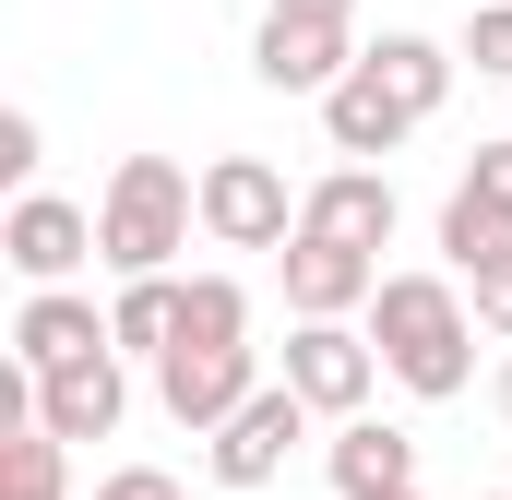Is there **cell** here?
I'll list each match as a JSON object with an SVG mask.
<instances>
[{
    "instance_id": "obj_1",
    "label": "cell",
    "mask_w": 512,
    "mask_h": 500,
    "mask_svg": "<svg viewBox=\"0 0 512 500\" xmlns=\"http://www.w3.org/2000/svg\"><path fill=\"white\" fill-rule=\"evenodd\" d=\"M370 346H382V370L405 381V393L453 405V393L477 381V310H465L453 274H382V298H370Z\"/></svg>"
},
{
    "instance_id": "obj_24",
    "label": "cell",
    "mask_w": 512,
    "mask_h": 500,
    "mask_svg": "<svg viewBox=\"0 0 512 500\" xmlns=\"http://www.w3.org/2000/svg\"><path fill=\"white\" fill-rule=\"evenodd\" d=\"M501 417H512V370H501Z\"/></svg>"
},
{
    "instance_id": "obj_6",
    "label": "cell",
    "mask_w": 512,
    "mask_h": 500,
    "mask_svg": "<svg viewBox=\"0 0 512 500\" xmlns=\"http://www.w3.org/2000/svg\"><path fill=\"white\" fill-rule=\"evenodd\" d=\"M370 381H382V346H358L346 322H298V346H286V393L310 405V417H358L370 405Z\"/></svg>"
},
{
    "instance_id": "obj_25",
    "label": "cell",
    "mask_w": 512,
    "mask_h": 500,
    "mask_svg": "<svg viewBox=\"0 0 512 500\" xmlns=\"http://www.w3.org/2000/svg\"><path fill=\"white\" fill-rule=\"evenodd\" d=\"M393 500H417V489H393Z\"/></svg>"
},
{
    "instance_id": "obj_17",
    "label": "cell",
    "mask_w": 512,
    "mask_h": 500,
    "mask_svg": "<svg viewBox=\"0 0 512 500\" xmlns=\"http://www.w3.org/2000/svg\"><path fill=\"white\" fill-rule=\"evenodd\" d=\"M251 334V286L239 274H191V310H179V346H239ZM167 346V358H179Z\"/></svg>"
},
{
    "instance_id": "obj_2",
    "label": "cell",
    "mask_w": 512,
    "mask_h": 500,
    "mask_svg": "<svg viewBox=\"0 0 512 500\" xmlns=\"http://www.w3.org/2000/svg\"><path fill=\"white\" fill-rule=\"evenodd\" d=\"M191 215H203V179H179L167 155H120V179L96 203V262L120 286H143V274H167L191 250Z\"/></svg>"
},
{
    "instance_id": "obj_5",
    "label": "cell",
    "mask_w": 512,
    "mask_h": 500,
    "mask_svg": "<svg viewBox=\"0 0 512 500\" xmlns=\"http://www.w3.org/2000/svg\"><path fill=\"white\" fill-rule=\"evenodd\" d=\"M298 441H310V405H298L286 381H262L251 405H239V417L215 429V477H227L239 500H262L274 477H286V453H298Z\"/></svg>"
},
{
    "instance_id": "obj_10",
    "label": "cell",
    "mask_w": 512,
    "mask_h": 500,
    "mask_svg": "<svg viewBox=\"0 0 512 500\" xmlns=\"http://www.w3.org/2000/svg\"><path fill=\"white\" fill-rule=\"evenodd\" d=\"M298 239H334V250H370V262H382V239H393V179H382V167H334V179H310V191H298Z\"/></svg>"
},
{
    "instance_id": "obj_16",
    "label": "cell",
    "mask_w": 512,
    "mask_h": 500,
    "mask_svg": "<svg viewBox=\"0 0 512 500\" xmlns=\"http://www.w3.org/2000/svg\"><path fill=\"white\" fill-rule=\"evenodd\" d=\"M179 310H191V286H179V274H143V286H120V310H108L120 358H167V346H179Z\"/></svg>"
},
{
    "instance_id": "obj_18",
    "label": "cell",
    "mask_w": 512,
    "mask_h": 500,
    "mask_svg": "<svg viewBox=\"0 0 512 500\" xmlns=\"http://www.w3.org/2000/svg\"><path fill=\"white\" fill-rule=\"evenodd\" d=\"M60 465H72V441L12 429V441H0V500H60Z\"/></svg>"
},
{
    "instance_id": "obj_23",
    "label": "cell",
    "mask_w": 512,
    "mask_h": 500,
    "mask_svg": "<svg viewBox=\"0 0 512 500\" xmlns=\"http://www.w3.org/2000/svg\"><path fill=\"white\" fill-rule=\"evenodd\" d=\"M274 24H358V0H262Z\"/></svg>"
},
{
    "instance_id": "obj_11",
    "label": "cell",
    "mask_w": 512,
    "mask_h": 500,
    "mask_svg": "<svg viewBox=\"0 0 512 500\" xmlns=\"http://www.w3.org/2000/svg\"><path fill=\"white\" fill-rule=\"evenodd\" d=\"M251 72L274 84V96H334V84L358 72V48H346V24H274V12H262Z\"/></svg>"
},
{
    "instance_id": "obj_22",
    "label": "cell",
    "mask_w": 512,
    "mask_h": 500,
    "mask_svg": "<svg viewBox=\"0 0 512 500\" xmlns=\"http://www.w3.org/2000/svg\"><path fill=\"white\" fill-rule=\"evenodd\" d=\"M0 179H36V120H24V108L0 120Z\"/></svg>"
},
{
    "instance_id": "obj_9",
    "label": "cell",
    "mask_w": 512,
    "mask_h": 500,
    "mask_svg": "<svg viewBox=\"0 0 512 500\" xmlns=\"http://www.w3.org/2000/svg\"><path fill=\"white\" fill-rule=\"evenodd\" d=\"M120 334L96 322V298H72V286H48V298H24L12 310V370H36V381H60V370H84V358H108Z\"/></svg>"
},
{
    "instance_id": "obj_19",
    "label": "cell",
    "mask_w": 512,
    "mask_h": 500,
    "mask_svg": "<svg viewBox=\"0 0 512 500\" xmlns=\"http://www.w3.org/2000/svg\"><path fill=\"white\" fill-rule=\"evenodd\" d=\"M465 60H477L489 84H512V0H489V12L465 24Z\"/></svg>"
},
{
    "instance_id": "obj_12",
    "label": "cell",
    "mask_w": 512,
    "mask_h": 500,
    "mask_svg": "<svg viewBox=\"0 0 512 500\" xmlns=\"http://www.w3.org/2000/svg\"><path fill=\"white\" fill-rule=\"evenodd\" d=\"M382 298V262L370 250H334V239H286V310L298 322H346Z\"/></svg>"
},
{
    "instance_id": "obj_13",
    "label": "cell",
    "mask_w": 512,
    "mask_h": 500,
    "mask_svg": "<svg viewBox=\"0 0 512 500\" xmlns=\"http://www.w3.org/2000/svg\"><path fill=\"white\" fill-rule=\"evenodd\" d=\"M120 417H131L120 346H108V358H84V370H60V381H36V429H48V441H108Z\"/></svg>"
},
{
    "instance_id": "obj_3",
    "label": "cell",
    "mask_w": 512,
    "mask_h": 500,
    "mask_svg": "<svg viewBox=\"0 0 512 500\" xmlns=\"http://www.w3.org/2000/svg\"><path fill=\"white\" fill-rule=\"evenodd\" d=\"M441 262L477 286L489 262H512V143H477V167L453 179V203H441Z\"/></svg>"
},
{
    "instance_id": "obj_14",
    "label": "cell",
    "mask_w": 512,
    "mask_h": 500,
    "mask_svg": "<svg viewBox=\"0 0 512 500\" xmlns=\"http://www.w3.org/2000/svg\"><path fill=\"white\" fill-rule=\"evenodd\" d=\"M322 131H334V155H393L405 131H429V120H417V108L393 96L382 72H370V48H358V72H346V84L322 96Z\"/></svg>"
},
{
    "instance_id": "obj_15",
    "label": "cell",
    "mask_w": 512,
    "mask_h": 500,
    "mask_svg": "<svg viewBox=\"0 0 512 500\" xmlns=\"http://www.w3.org/2000/svg\"><path fill=\"white\" fill-rule=\"evenodd\" d=\"M322 465H334V489H346V500H393V489H417V441H405V429H382V417H346Z\"/></svg>"
},
{
    "instance_id": "obj_21",
    "label": "cell",
    "mask_w": 512,
    "mask_h": 500,
    "mask_svg": "<svg viewBox=\"0 0 512 500\" xmlns=\"http://www.w3.org/2000/svg\"><path fill=\"white\" fill-rule=\"evenodd\" d=\"M96 500H179V477H167V465H120Z\"/></svg>"
},
{
    "instance_id": "obj_20",
    "label": "cell",
    "mask_w": 512,
    "mask_h": 500,
    "mask_svg": "<svg viewBox=\"0 0 512 500\" xmlns=\"http://www.w3.org/2000/svg\"><path fill=\"white\" fill-rule=\"evenodd\" d=\"M465 298H477V322H489V334H501V346H512V262H489V274H477Z\"/></svg>"
},
{
    "instance_id": "obj_4",
    "label": "cell",
    "mask_w": 512,
    "mask_h": 500,
    "mask_svg": "<svg viewBox=\"0 0 512 500\" xmlns=\"http://www.w3.org/2000/svg\"><path fill=\"white\" fill-rule=\"evenodd\" d=\"M203 239H227V250H286L298 239V203H286V179L262 155H215L203 167Z\"/></svg>"
},
{
    "instance_id": "obj_8",
    "label": "cell",
    "mask_w": 512,
    "mask_h": 500,
    "mask_svg": "<svg viewBox=\"0 0 512 500\" xmlns=\"http://www.w3.org/2000/svg\"><path fill=\"white\" fill-rule=\"evenodd\" d=\"M251 393H262L251 346H179V358H155V405H167L179 429H227Z\"/></svg>"
},
{
    "instance_id": "obj_7",
    "label": "cell",
    "mask_w": 512,
    "mask_h": 500,
    "mask_svg": "<svg viewBox=\"0 0 512 500\" xmlns=\"http://www.w3.org/2000/svg\"><path fill=\"white\" fill-rule=\"evenodd\" d=\"M84 250H96V215H84V203H60V191H24V203L0 215V262H12L36 298H48V286H72V262H84Z\"/></svg>"
}]
</instances>
